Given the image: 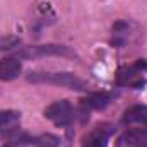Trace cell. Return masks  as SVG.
I'll use <instances>...</instances> for the list:
<instances>
[{
	"instance_id": "6da1fadb",
	"label": "cell",
	"mask_w": 147,
	"mask_h": 147,
	"mask_svg": "<svg viewBox=\"0 0 147 147\" xmlns=\"http://www.w3.org/2000/svg\"><path fill=\"white\" fill-rule=\"evenodd\" d=\"M26 79L28 82H33V84H51V86L79 91V92H86L89 89L87 82H84L80 77H77L72 72H29Z\"/></svg>"
},
{
	"instance_id": "7a4b0ae2",
	"label": "cell",
	"mask_w": 147,
	"mask_h": 147,
	"mask_svg": "<svg viewBox=\"0 0 147 147\" xmlns=\"http://www.w3.org/2000/svg\"><path fill=\"white\" fill-rule=\"evenodd\" d=\"M41 57H65L75 58L77 53L65 45H31V46H19L16 51V58H41Z\"/></svg>"
},
{
	"instance_id": "3957f363",
	"label": "cell",
	"mask_w": 147,
	"mask_h": 147,
	"mask_svg": "<svg viewBox=\"0 0 147 147\" xmlns=\"http://www.w3.org/2000/svg\"><path fill=\"white\" fill-rule=\"evenodd\" d=\"M45 118H48L51 123H55L57 127H69L74 121V110L72 105L67 99H60L51 103L46 110H45Z\"/></svg>"
},
{
	"instance_id": "277c9868",
	"label": "cell",
	"mask_w": 147,
	"mask_h": 147,
	"mask_svg": "<svg viewBox=\"0 0 147 147\" xmlns=\"http://www.w3.org/2000/svg\"><path fill=\"white\" fill-rule=\"evenodd\" d=\"M111 101V96L108 92H94L91 96H87L82 103H80V115L89 118V111L91 110H105Z\"/></svg>"
},
{
	"instance_id": "5b68a950",
	"label": "cell",
	"mask_w": 147,
	"mask_h": 147,
	"mask_svg": "<svg viewBox=\"0 0 147 147\" xmlns=\"http://www.w3.org/2000/svg\"><path fill=\"white\" fill-rule=\"evenodd\" d=\"M22 72V63L17 58H2L0 60V80L9 82L17 79Z\"/></svg>"
},
{
	"instance_id": "8992f818",
	"label": "cell",
	"mask_w": 147,
	"mask_h": 147,
	"mask_svg": "<svg viewBox=\"0 0 147 147\" xmlns=\"http://www.w3.org/2000/svg\"><path fill=\"white\" fill-rule=\"evenodd\" d=\"M110 135H111L110 125H99L89 135H86L82 147H101L103 144H108V137Z\"/></svg>"
},
{
	"instance_id": "52a82bcc",
	"label": "cell",
	"mask_w": 147,
	"mask_h": 147,
	"mask_svg": "<svg viewBox=\"0 0 147 147\" xmlns=\"http://www.w3.org/2000/svg\"><path fill=\"white\" fill-rule=\"evenodd\" d=\"M21 121V113L14 110H0V134H14Z\"/></svg>"
},
{
	"instance_id": "ba28073f",
	"label": "cell",
	"mask_w": 147,
	"mask_h": 147,
	"mask_svg": "<svg viewBox=\"0 0 147 147\" xmlns=\"http://www.w3.org/2000/svg\"><path fill=\"white\" fill-rule=\"evenodd\" d=\"M121 121H123V125H134V123L147 125V106L146 105H135V106H130L128 110L123 113Z\"/></svg>"
},
{
	"instance_id": "9c48e42d",
	"label": "cell",
	"mask_w": 147,
	"mask_h": 147,
	"mask_svg": "<svg viewBox=\"0 0 147 147\" xmlns=\"http://www.w3.org/2000/svg\"><path fill=\"white\" fill-rule=\"evenodd\" d=\"M140 70L132 67V69H127V70H120L118 74V79L116 82L121 84V86H130V87H140L144 86V79L140 75Z\"/></svg>"
},
{
	"instance_id": "30bf717a",
	"label": "cell",
	"mask_w": 147,
	"mask_h": 147,
	"mask_svg": "<svg viewBox=\"0 0 147 147\" xmlns=\"http://www.w3.org/2000/svg\"><path fill=\"white\" fill-rule=\"evenodd\" d=\"M29 144L36 147H58L60 139L53 134H41V135H36V137H31Z\"/></svg>"
},
{
	"instance_id": "8fae6325",
	"label": "cell",
	"mask_w": 147,
	"mask_h": 147,
	"mask_svg": "<svg viewBox=\"0 0 147 147\" xmlns=\"http://www.w3.org/2000/svg\"><path fill=\"white\" fill-rule=\"evenodd\" d=\"M21 46V38L17 36H0V51H10Z\"/></svg>"
},
{
	"instance_id": "7c38bea8",
	"label": "cell",
	"mask_w": 147,
	"mask_h": 147,
	"mask_svg": "<svg viewBox=\"0 0 147 147\" xmlns=\"http://www.w3.org/2000/svg\"><path fill=\"white\" fill-rule=\"evenodd\" d=\"M106 146H108V144H103V146H101V147H106Z\"/></svg>"
}]
</instances>
